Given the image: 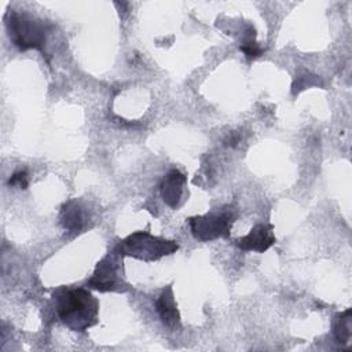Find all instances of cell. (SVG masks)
Returning a JSON list of instances; mask_svg holds the SVG:
<instances>
[{"label":"cell","mask_w":352,"mask_h":352,"mask_svg":"<svg viewBox=\"0 0 352 352\" xmlns=\"http://www.w3.org/2000/svg\"><path fill=\"white\" fill-rule=\"evenodd\" d=\"M58 319L72 331L82 333L99 322V301L84 287H58L52 293Z\"/></svg>","instance_id":"6da1fadb"},{"label":"cell","mask_w":352,"mask_h":352,"mask_svg":"<svg viewBox=\"0 0 352 352\" xmlns=\"http://www.w3.org/2000/svg\"><path fill=\"white\" fill-rule=\"evenodd\" d=\"M6 29L11 43L21 51H44L51 26L43 19L26 12L10 10L6 15Z\"/></svg>","instance_id":"7a4b0ae2"},{"label":"cell","mask_w":352,"mask_h":352,"mask_svg":"<svg viewBox=\"0 0 352 352\" xmlns=\"http://www.w3.org/2000/svg\"><path fill=\"white\" fill-rule=\"evenodd\" d=\"M177 249V242L154 236L147 231H135L114 246V250L122 257L129 256L144 263L157 261L164 256L173 254Z\"/></svg>","instance_id":"3957f363"},{"label":"cell","mask_w":352,"mask_h":352,"mask_svg":"<svg viewBox=\"0 0 352 352\" xmlns=\"http://www.w3.org/2000/svg\"><path fill=\"white\" fill-rule=\"evenodd\" d=\"M236 217V209L232 205H224L205 214L190 217L188 226L195 239L210 242L219 238H228Z\"/></svg>","instance_id":"277c9868"},{"label":"cell","mask_w":352,"mask_h":352,"mask_svg":"<svg viewBox=\"0 0 352 352\" xmlns=\"http://www.w3.org/2000/svg\"><path fill=\"white\" fill-rule=\"evenodd\" d=\"M87 286L98 292H128L131 289L125 279L122 256L114 249L98 261Z\"/></svg>","instance_id":"5b68a950"},{"label":"cell","mask_w":352,"mask_h":352,"mask_svg":"<svg viewBox=\"0 0 352 352\" xmlns=\"http://www.w3.org/2000/svg\"><path fill=\"white\" fill-rule=\"evenodd\" d=\"M160 194L168 206L179 209L186 202V195H188L186 175L176 168L170 169L160 183Z\"/></svg>","instance_id":"8992f818"},{"label":"cell","mask_w":352,"mask_h":352,"mask_svg":"<svg viewBox=\"0 0 352 352\" xmlns=\"http://www.w3.org/2000/svg\"><path fill=\"white\" fill-rule=\"evenodd\" d=\"M91 216L85 206V204L81 199L73 198L66 201L60 206L59 213V223L63 227L65 231L72 234H80L88 227Z\"/></svg>","instance_id":"52a82bcc"},{"label":"cell","mask_w":352,"mask_h":352,"mask_svg":"<svg viewBox=\"0 0 352 352\" xmlns=\"http://www.w3.org/2000/svg\"><path fill=\"white\" fill-rule=\"evenodd\" d=\"M276 238L274 235V226L268 223H258L252 227V230L245 235L235 241V245L246 252H257L264 253L268 250Z\"/></svg>","instance_id":"ba28073f"},{"label":"cell","mask_w":352,"mask_h":352,"mask_svg":"<svg viewBox=\"0 0 352 352\" xmlns=\"http://www.w3.org/2000/svg\"><path fill=\"white\" fill-rule=\"evenodd\" d=\"M155 309L160 315L161 322L172 329L176 330L180 327V314L177 309V304L175 301V294H173V287L172 285L166 286L161 294L158 296L155 301Z\"/></svg>","instance_id":"9c48e42d"},{"label":"cell","mask_w":352,"mask_h":352,"mask_svg":"<svg viewBox=\"0 0 352 352\" xmlns=\"http://www.w3.org/2000/svg\"><path fill=\"white\" fill-rule=\"evenodd\" d=\"M239 50L245 54L246 59L249 60H253L264 54L265 48L256 41V30L252 25H246V29L243 30L242 40L239 44Z\"/></svg>","instance_id":"30bf717a"},{"label":"cell","mask_w":352,"mask_h":352,"mask_svg":"<svg viewBox=\"0 0 352 352\" xmlns=\"http://www.w3.org/2000/svg\"><path fill=\"white\" fill-rule=\"evenodd\" d=\"M351 309L338 314L333 322V334L337 342L346 344L351 340L352 336V318H351Z\"/></svg>","instance_id":"8fae6325"},{"label":"cell","mask_w":352,"mask_h":352,"mask_svg":"<svg viewBox=\"0 0 352 352\" xmlns=\"http://www.w3.org/2000/svg\"><path fill=\"white\" fill-rule=\"evenodd\" d=\"M319 84H320V80H319L318 76L311 74L309 72H302V73H298L296 76V78L293 81V85H292V92H293V95H297L302 89H305L308 87L319 85Z\"/></svg>","instance_id":"7c38bea8"},{"label":"cell","mask_w":352,"mask_h":352,"mask_svg":"<svg viewBox=\"0 0 352 352\" xmlns=\"http://www.w3.org/2000/svg\"><path fill=\"white\" fill-rule=\"evenodd\" d=\"M8 186L10 187H18V188H28L29 186V175L26 169H19L14 172L10 179H8Z\"/></svg>","instance_id":"4fadbf2b"},{"label":"cell","mask_w":352,"mask_h":352,"mask_svg":"<svg viewBox=\"0 0 352 352\" xmlns=\"http://www.w3.org/2000/svg\"><path fill=\"white\" fill-rule=\"evenodd\" d=\"M241 138L238 133L235 132H231L227 135V138L224 139V146H228V147H235L238 143H239Z\"/></svg>","instance_id":"5bb4252c"}]
</instances>
